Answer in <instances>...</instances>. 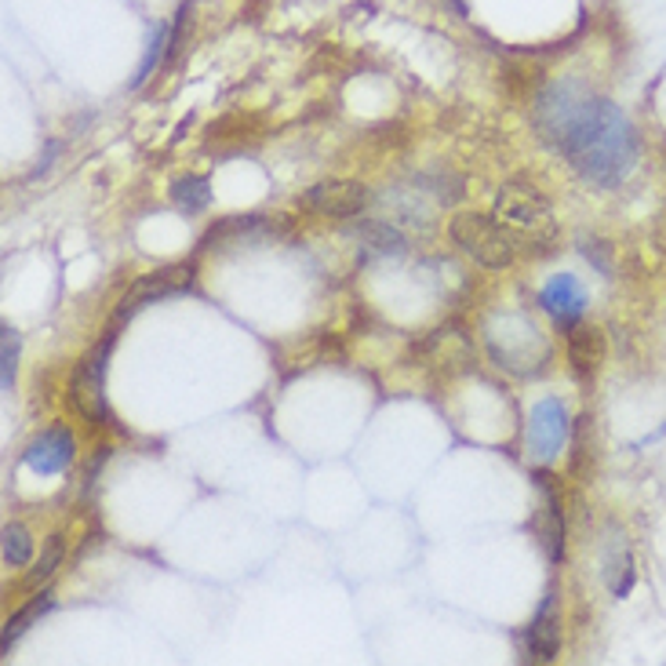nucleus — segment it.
<instances>
[{
  "mask_svg": "<svg viewBox=\"0 0 666 666\" xmlns=\"http://www.w3.org/2000/svg\"><path fill=\"white\" fill-rule=\"evenodd\" d=\"M568 426H572V423H568L565 401L543 397V401L532 408V415H528V434H525L528 456L539 459V462L557 459V451H561L565 441H568Z\"/></svg>",
  "mask_w": 666,
  "mask_h": 666,
  "instance_id": "obj_6",
  "label": "nucleus"
},
{
  "mask_svg": "<svg viewBox=\"0 0 666 666\" xmlns=\"http://www.w3.org/2000/svg\"><path fill=\"white\" fill-rule=\"evenodd\" d=\"M495 219L517 230L521 237H550L554 219H550V200H546L539 189L521 186V183H506L495 197Z\"/></svg>",
  "mask_w": 666,
  "mask_h": 666,
  "instance_id": "obj_5",
  "label": "nucleus"
},
{
  "mask_svg": "<svg viewBox=\"0 0 666 666\" xmlns=\"http://www.w3.org/2000/svg\"><path fill=\"white\" fill-rule=\"evenodd\" d=\"M604 579H609V587L615 598H626L630 590H634V565H630V554L626 546L620 554H612L609 561H604Z\"/></svg>",
  "mask_w": 666,
  "mask_h": 666,
  "instance_id": "obj_20",
  "label": "nucleus"
},
{
  "mask_svg": "<svg viewBox=\"0 0 666 666\" xmlns=\"http://www.w3.org/2000/svg\"><path fill=\"white\" fill-rule=\"evenodd\" d=\"M26 467L41 478H52V473H63L69 462H74V434L66 426H52L44 430L37 441L26 448Z\"/></svg>",
  "mask_w": 666,
  "mask_h": 666,
  "instance_id": "obj_11",
  "label": "nucleus"
},
{
  "mask_svg": "<svg viewBox=\"0 0 666 666\" xmlns=\"http://www.w3.org/2000/svg\"><path fill=\"white\" fill-rule=\"evenodd\" d=\"M113 339H117V325L106 331L102 342H95V347L80 357L74 368V379H69V401H74L77 412L95 426L110 419V408H106V364H110Z\"/></svg>",
  "mask_w": 666,
  "mask_h": 666,
  "instance_id": "obj_4",
  "label": "nucleus"
},
{
  "mask_svg": "<svg viewBox=\"0 0 666 666\" xmlns=\"http://www.w3.org/2000/svg\"><path fill=\"white\" fill-rule=\"evenodd\" d=\"M357 237H361V244L372 255H404V252H408V241H404V233L397 230L394 222H386V219L361 222V226H357Z\"/></svg>",
  "mask_w": 666,
  "mask_h": 666,
  "instance_id": "obj_14",
  "label": "nucleus"
},
{
  "mask_svg": "<svg viewBox=\"0 0 666 666\" xmlns=\"http://www.w3.org/2000/svg\"><path fill=\"white\" fill-rule=\"evenodd\" d=\"M451 241L489 270H506L517 255V237H510L503 222L478 216V211L451 219Z\"/></svg>",
  "mask_w": 666,
  "mask_h": 666,
  "instance_id": "obj_3",
  "label": "nucleus"
},
{
  "mask_svg": "<svg viewBox=\"0 0 666 666\" xmlns=\"http://www.w3.org/2000/svg\"><path fill=\"white\" fill-rule=\"evenodd\" d=\"M0 539H4V565H11V568L30 565V557H33V539H30L26 528L15 525V521H8L4 532H0Z\"/></svg>",
  "mask_w": 666,
  "mask_h": 666,
  "instance_id": "obj_18",
  "label": "nucleus"
},
{
  "mask_svg": "<svg viewBox=\"0 0 666 666\" xmlns=\"http://www.w3.org/2000/svg\"><path fill=\"white\" fill-rule=\"evenodd\" d=\"M52 604H55L52 593H41V598H33V601L26 604V609H19L15 615H11V620L4 623V634H0V659H8V656H11V645H15V641L30 630V623H33V620H41V615H44L47 609H52Z\"/></svg>",
  "mask_w": 666,
  "mask_h": 666,
  "instance_id": "obj_15",
  "label": "nucleus"
},
{
  "mask_svg": "<svg viewBox=\"0 0 666 666\" xmlns=\"http://www.w3.org/2000/svg\"><path fill=\"white\" fill-rule=\"evenodd\" d=\"M484 347L503 372L514 375H535L550 361V342L539 325L517 310H499L484 320Z\"/></svg>",
  "mask_w": 666,
  "mask_h": 666,
  "instance_id": "obj_2",
  "label": "nucleus"
},
{
  "mask_svg": "<svg viewBox=\"0 0 666 666\" xmlns=\"http://www.w3.org/2000/svg\"><path fill=\"white\" fill-rule=\"evenodd\" d=\"M172 200L183 211H189V216H197V211H205L208 208V200H211V189H208V178H200V175H186V178H178V183L172 186Z\"/></svg>",
  "mask_w": 666,
  "mask_h": 666,
  "instance_id": "obj_17",
  "label": "nucleus"
},
{
  "mask_svg": "<svg viewBox=\"0 0 666 666\" xmlns=\"http://www.w3.org/2000/svg\"><path fill=\"white\" fill-rule=\"evenodd\" d=\"M189 284H194V266H164L157 273H146V277H139L128 295L121 303H117V314H113V325H124L128 317L139 314L142 306L157 303V299H168V295H178L186 292Z\"/></svg>",
  "mask_w": 666,
  "mask_h": 666,
  "instance_id": "obj_7",
  "label": "nucleus"
},
{
  "mask_svg": "<svg viewBox=\"0 0 666 666\" xmlns=\"http://www.w3.org/2000/svg\"><path fill=\"white\" fill-rule=\"evenodd\" d=\"M164 55H172V30L164 26H153L150 30V41H146V55H142V63H139V74H135V80H132V88H142L146 80L153 77V69H157L161 63H164Z\"/></svg>",
  "mask_w": 666,
  "mask_h": 666,
  "instance_id": "obj_16",
  "label": "nucleus"
},
{
  "mask_svg": "<svg viewBox=\"0 0 666 666\" xmlns=\"http://www.w3.org/2000/svg\"><path fill=\"white\" fill-rule=\"evenodd\" d=\"M63 554H66L63 535H52V539H47V546H44V554H41V561L26 572V587H41L44 579H52L55 568L63 565Z\"/></svg>",
  "mask_w": 666,
  "mask_h": 666,
  "instance_id": "obj_19",
  "label": "nucleus"
},
{
  "mask_svg": "<svg viewBox=\"0 0 666 666\" xmlns=\"http://www.w3.org/2000/svg\"><path fill=\"white\" fill-rule=\"evenodd\" d=\"M364 205H368V186L350 183V178H331V183H317L314 189H306V208L317 211V216L350 219L361 216Z\"/></svg>",
  "mask_w": 666,
  "mask_h": 666,
  "instance_id": "obj_8",
  "label": "nucleus"
},
{
  "mask_svg": "<svg viewBox=\"0 0 666 666\" xmlns=\"http://www.w3.org/2000/svg\"><path fill=\"white\" fill-rule=\"evenodd\" d=\"M539 306L561 328H576L582 310H587V292H582L579 277H572V273H557V277H550V281L543 284Z\"/></svg>",
  "mask_w": 666,
  "mask_h": 666,
  "instance_id": "obj_10",
  "label": "nucleus"
},
{
  "mask_svg": "<svg viewBox=\"0 0 666 666\" xmlns=\"http://www.w3.org/2000/svg\"><path fill=\"white\" fill-rule=\"evenodd\" d=\"M535 128L587 183L612 189L637 168V132L609 99L579 95L576 85H554L535 102Z\"/></svg>",
  "mask_w": 666,
  "mask_h": 666,
  "instance_id": "obj_1",
  "label": "nucleus"
},
{
  "mask_svg": "<svg viewBox=\"0 0 666 666\" xmlns=\"http://www.w3.org/2000/svg\"><path fill=\"white\" fill-rule=\"evenodd\" d=\"M557 648H561V620H557V598L546 593L539 612H535V620L528 626V652H532V659L554 663Z\"/></svg>",
  "mask_w": 666,
  "mask_h": 666,
  "instance_id": "obj_12",
  "label": "nucleus"
},
{
  "mask_svg": "<svg viewBox=\"0 0 666 666\" xmlns=\"http://www.w3.org/2000/svg\"><path fill=\"white\" fill-rule=\"evenodd\" d=\"M604 331L601 328H572L568 336V361H572L576 375H593L604 361Z\"/></svg>",
  "mask_w": 666,
  "mask_h": 666,
  "instance_id": "obj_13",
  "label": "nucleus"
},
{
  "mask_svg": "<svg viewBox=\"0 0 666 666\" xmlns=\"http://www.w3.org/2000/svg\"><path fill=\"white\" fill-rule=\"evenodd\" d=\"M535 492H539V506H535V535H539L546 557L557 565L565 557V517H561V499H557L554 484L546 473H532Z\"/></svg>",
  "mask_w": 666,
  "mask_h": 666,
  "instance_id": "obj_9",
  "label": "nucleus"
},
{
  "mask_svg": "<svg viewBox=\"0 0 666 666\" xmlns=\"http://www.w3.org/2000/svg\"><path fill=\"white\" fill-rule=\"evenodd\" d=\"M451 4H456L459 15H467V0H451Z\"/></svg>",
  "mask_w": 666,
  "mask_h": 666,
  "instance_id": "obj_22",
  "label": "nucleus"
},
{
  "mask_svg": "<svg viewBox=\"0 0 666 666\" xmlns=\"http://www.w3.org/2000/svg\"><path fill=\"white\" fill-rule=\"evenodd\" d=\"M15 361H19V336L4 325L0 328V386H4V394L15 383Z\"/></svg>",
  "mask_w": 666,
  "mask_h": 666,
  "instance_id": "obj_21",
  "label": "nucleus"
}]
</instances>
